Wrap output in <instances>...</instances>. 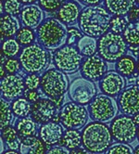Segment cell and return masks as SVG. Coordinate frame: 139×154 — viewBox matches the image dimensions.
Masks as SVG:
<instances>
[{
  "instance_id": "obj_1",
  "label": "cell",
  "mask_w": 139,
  "mask_h": 154,
  "mask_svg": "<svg viewBox=\"0 0 139 154\" xmlns=\"http://www.w3.org/2000/svg\"><path fill=\"white\" fill-rule=\"evenodd\" d=\"M111 14L102 6L86 7L81 12L79 27L85 35L101 37L110 28Z\"/></svg>"
},
{
  "instance_id": "obj_2",
  "label": "cell",
  "mask_w": 139,
  "mask_h": 154,
  "mask_svg": "<svg viewBox=\"0 0 139 154\" xmlns=\"http://www.w3.org/2000/svg\"><path fill=\"white\" fill-rule=\"evenodd\" d=\"M69 32L66 25L59 19L48 18L37 29V40L47 50H58L68 42Z\"/></svg>"
},
{
  "instance_id": "obj_3",
  "label": "cell",
  "mask_w": 139,
  "mask_h": 154,
  "mask_svg": "<svg viewBox=\"0 0 139 154\" xmlns=\"http://www.w3.org/2000/svg\"><path fill=\"white\" fill-rule=\"evenodd\" d=\"M112 142V135L108 125L93 122L85 125L82 132V144L88 152L101 154L107 151Z\"/></svg>"
},
{
  "instance_id": "obj_4",
  "label": "cell",
  "mask_w": 139,
  "mask_h": 154,
  "mask_svg": "<svg viewBox=\"0 0 139 154\" xmlns=\"http://www.w3.org/2000/svg\"><path fill=\"white\" fill-rule=\"evenodd\" d=\"M69 79L66 73L58 69L47 70L41 78V89L56 103L58 108L61 106L63 96L69 90Z\"/></svg>"
},
{
  "instance_id": "obj_5",
  "label": "cell",
  "mask_w": 139,
  "mask_h": 154,
  "mask_svg": "<svg viewBox=\"0 0 139 154\" xmlns=\"http://www.w3.org/2000/svg\"><path fill=\"white\" fill-rule=\"evenodd\" d=\"M20 62L26 72L36 74L47 68L50 62V54L41 45L32 44L21 50Z\"/></svg>"
},
{
  "instance_id": "obj_6",
  "label": "cell",
  "mask_w": 139,
  "mask_h": 154,
  "mask_svg": "<svg viewBox=\"0 0 139 154\" xmlns=\"http://www.w3.org/2000/svg\"><path fill=\"white\" fill-rule=\"evenodd\" d=\"M127 48V43L123 36L113 32H106L98 41V55L109 62L118 61L125 56Z\"/></svg>"
},
{
  "instance_id": "obj_7",
  "label": "cell",
  "mask_w": 139,
  "mask_h": 154,
  "mask_svg": "<svg viewBox=\"0 0 139 154\" xmlns=\"http://www.w3.org/2000/svg\"><path fill=\"white\" fill-rule=\"evenodd\" d=\"M118 113V104L110 96L101 94L95 97L89 104V116L95 122L109 123Z\"/></svg>"
},
{
  "instance_id": "obj_8",
  "label": "cell",
  "mask_w": 139,
  "mask_h": 154,
  "mask_svg": "<svg viewBox=\"0 0 139 154\" xmlns=\"http://www.w3.org/2000/svg\"><path fill=\"white\" fill-rule=\"evenodd\" d=\"M59 119L62 125L67 129H81L87 124L88 112L83 105L68 102L61 109Z\"/></svg>"
},
{
  "instance_id": "obj_9",
  "label": "cell",
  "mask_w": 139,
  "mask_h": 154,
  "mask_svg": "<svg viewBox=\"0 0 139 154\" xmlns=\"http://www.w3.org/2000/svg\"><path fill=\"white\" fill-rule=\"evenodd\" d=\"M82 55L73 46H64L54 54V63L58 70L66 74L76 72L81 66Z\"/></svg>"
},
{
  "instance_id": "obj_10",
  "label": "cell",
  "mask_w": 139,
  "mask_h": 154,
  "mask_svg": "<svg viewBox=\"0 0 139 154\" xmlns=\"http://www.w3.org/2000/svg\"><path fill=\"white\" fill-rule=\"evenodd\" d=\"M68 93L73 102L80 105H86L95 97L98 90L93 81L84 77H79L71 83Z\"/></svg>"
},
{
  "instance_id": "obj_11",
  "label": "cell",
  "mask_w": 139,
  "mask_h": 154,
  "mask_svg": "<svg viewBox=\"0 0 139 154\" xmlns=\"http://www.w3.org/2000/svg\"><path fill=\"white\" fill-rule=\"evenodd\" d=\"M137 128L134 120L127 116L122 115L115 118L110 125V132L112 137L119 143L133 142L137 137Z\"/></svg>"
},
{
  "instance_id": "obj_12",
  "label": "cell",
  "mask_w": 139,
  "mask_h": 154,
  "mask_svg": "<svg viewBox=\"0 0 139 154\" xmlns=\"http://www.w3.org/2000/svg\"><path fill=\"white\" fill-rule=\"evenodd\" d=\"M58 106L51 98H40L32 106V118L39 125H45L51 120H57Z\"/></svg>"
},
{
  "instance_id": "obj_13",
  "label": "cell",
  "mask_w": 139,
  "mask_h": 154,
  "mask_svg": "<svg viewBox=\"0 0 139 154\" xmlns=\"http://www.w3.org/2000/svg\"><path fill=\"white\" fill-rule=\"evenodd\" d=\"M106 60L99 55H93L83 60L81 66V72L84 78L95 82L102 79L108 71Z\"/></svg>"
},
{
  "instance_id": "obj_14",
  "label": "cell",
  "mask_w": 139,
  "mask_h": 154,
  "mask_svg": "<svg viewBox=\"0 0 139 154\" xmlns=\"http://www.w3.org/2000/svg\"><path fill=\"white\" fill-rule=\"evenodd\" d=\"M119 109L127 116L139 114V85L127 87L119 97Z\"/></svg>"
},
{
  "instance_id": "obj_15",
  "label": "cell",
  "mask_w": 139,
  "mask_h": 154,
  "mask_svg": "<svg viewBox=\"0 0 139 154\" xmlns=\"http://www.w3.org/2000/svg\"><path fill=\"white\" fill-rule=\"evenodd\" d=\"M1 95L7 100L19 98L24 91V81L20 74H7L1 79Z\"/></svg>"
},
{
  "instance_id": "obj_16",
  "label": "cell",
  "mask_w": 139,
  "mask_h": 154,
  "mask_svg": "<svg viewBox=\"0 0 139 154\" xmlns=\"http://www.w3.org/2000/svg\"><path fill=\"white\" fill-rule=\"evenodd\" d=\"M126 82L123 76L118 72H107L99 82L100 89L103 94L110 97L119 95L125 87Z\"/></svg>"
},
{
  "instance_id": "obj_17",
  "label": "cell",
  "mask_w": 139,
  "mask_h": 154,
  "mask_svg": "<svg viewBox=\"0 0 139 154\" xmlns=\"http://www.w3.org/2000/svg\"><path fill=\"white\" fill-rule=\"evenodd\" d=\"M20 19L25 27L36 29L44 23L45 11L39 5H27L23 8L20 12Z\"/></svg>"
},
{
  "instance_id": "obj_18",
  "label": "cell",
  "mask_w": 139,
  "mask_h": 154,
  "mask_svg": "<svg viewBox=\"0 0 139 154\" xmlns=\"http://www.w3.org/2000/svg\"><path fill=\"white\" fill-rule=\"evenodd\" d=\"M63 135V128L57 122H48L43 125L39 131L40 138L48 146L58 144L62 139Z\"/></svg>"
},
{
  "instance_id": "obj_19",
  "label": "cell",
  "mask_w": 139,
  "mask_h": 154,
  "mask_svg": "<svg viewBox=\"0 0 139 154\" xmlns=\"http://www.w3.org/2000/svg\"><path fill=\"white\" fill-rule=\"evenodd\" d=\"M81 15V9L77 3L68 1L61 5L57 12L58 19L62 23L66 25L74 24L79 20Z\"/></svg>"
},
{
  "instance_id": "obj_20",
  "label": "cell",
  "mask_w": 139,
  "mask_h": 154,
  "mask_svg": "<svg viewBox=\"0 0 139 154\" xmlns=\"http://www.w3.org/2000/svg\"><path fill=\"white\" fill-rule=\"evenodd\" d=\"M20 154H47V148L41 138L35 136L24 137L20 147Z\"/></svg>"
},
{
  "instance_id": "obj_21",
  "label": "cell",
  "mask_w": 139,
  "mask_h": 154,
  "mask_svg": "<svg viewBox=\"0 0 139 154\" xmlns=\"http://www.w3.org/2000/svg\"><path fill=\"white\" fill-rule=\"evenodd\" d=\"M136 0H105L106 8L114 16H125L135 6Z\"/></svg>"
},
{
  "instance_id": "obj_22",
  "label": "cell",
  "mask_w": 139,
  "mask_h": 154,
  "mask_svg": "<svg viewBox=\"0 0 139 154\" xmlns=\"http://www.w3.org/2000/svg\"><path fill=\"white\" fill-rule=\"evenodd\" d=\"M0 23H1V36L3 37H11L17 35L18 32L20 30V20L13 15H2Z\"/></svg>"
},
{
  "instance_id": "obj_23",
  "label": "cell",
  "mask_w": 139,
  "mask_h": 154,
  "mask_svg": "<svg viewBox=\"0 0 139 154\" xmlns=\"http://www.w3.org/2000/svg\"><path fill=\"white\" fill-rule=\"evenodd\" d=\"M37 123L31 117H23L18 120L16 129L20 137H28L35 136L37 133Z\"/></svg>"
},
{
  "instance_id": "obj_24",
  "label": "cell",
  "mask_w": 139,
  "mask_h": 154,
  "mask_svg": "<svg viewBox=\"0 0 139 154\" xmlns=\"http://www.w3.org/2000/svg\"><path fill=\"white\" fill-rule=\"evenodd\" d=\"M77 48L82 56H93L98 51V41L95 37L83 35L77 43Z\"/></svg>"
},
{
  "instance_id": "obj_25",
  "label": "cell",
  "mask_w": 139,
  "mask_h": 154,
  "mask_svg": "<svg viewBox=\"0 0 139 154\" xmlns=\"http://www.w3.org/2000/svg\"><path fill=\"white\" fill-rule=\"evenodd\" d=\"M2 138L4 139L9 149L17 150L18 149H20L21 139L17 129H14V127L8 126L4 130H2Z\"/></svg>"
},
{
  "instance_id": "obj_26",
  "label": "cell",
  "mask_w": 139,
  "mask_h": 154,
  "mask_svg": "<svg viewBox=\"0 0 139 154\" xmlns=\"http://www.w3.org/2000/svg\"><path fill=\"white\" fill-rule=\"evenodd\" d=\"M135 60L131 56H123L116 63V70L122 76H131L134 73L136 69Z\"/></svg>"
},
{
  "instance_id": "obj_27",
  "label": "cell",
  "mask_w": 139,
  "mask_h": 154,
  "mask_svg": "<svg viewBox=\"0 0 139 154\" xmlns=\"http://www.w3.org/2000/svg\"><path fill=\"white\" fill-rule=\"evenodd\" d=\"M82 142V135L80 132L75 129H68L64 133L61 143L62 145L70 149H74L76 148H79Z\"/></svg>"
},
{
  "instance_id": "obj_28",
  "label": "cell",
  "mask_w": 139,
  "mask_h": 154,
  "mask_svg": "<svg viewBox=\"0 0 139 154\" xmlns=\"http://www.w3.org/2000/svg\"><path fill=\"white\" fill-rule=\"evenodd\" d=\"M122 36L128 45L139 47V21L130 23L123 32Z\"/></svg>"
},
{
  "instance_id": "obj_29",
  "label": "cell",
  "mask_w": 139,
  "mask_h": 154,
  "mask_svg": "<svg viewBox=\"0 0 139 154\" xmlns=\"http://www.w3.org/2000/svg\"><path fill=\"white\" fill-rule=\"evenodd\" d=\"M11 109L16 117L23 118L27 117L30 112H32V105L31 102L26 98L19 97L12 102Z\"/></svg>"
},
{
  "instance_id": "obj_30",
  "label": "cell",
  "mask_w": 139,
  "mask_h": 154,
  "mask_svg": "<svg viewBox=\"0 0 139 154\" xmlns=\"http://www.w3.org/2000/svg\"><path fill=\"white\" fill-rule=\"evenodd\" d=\"M1 130H4L6 127L9 126L11 125L13 121V112L10 107V104L7 100H5L4 97L1 98Z\"/></svg>"
},
{
  "instance_id": "obj_31",
  "label": "cell",
  "mask_w": 139,
  "mask_h": 154,
  "mask_svg": "<svg viewBox=\"0 0 139 154\" xmlns=\"http://www.w3.org/2000/svg\"><path fill=\"white\" fill-rule=\"evenodd\" d=\"M16 40L20 43V45L28 47L32 45V44H35L34 42L35 41V34L33 29L31 28H20V30L16 35Z\"/></svg>"
},
{
  "instance_id": "obj_32",
  "label": "cell",
  "mask_w": 139,
  "mask_h": 154,
  "mask_svg": "<svg viewBox=\"0 0 139 154\" xmlns=\"http://www.w3.org/2000/svg\"><path fill=\"white\" fill-rule=\"evenodd\" d=\"M20 49V43L13 38H8L5 40L2 44V52L7 57L12 58L19 54Z\"/></svg>"
},
{
  "instance_id": "obj_33",
  "label": "cell",
  "mask_w": 139,
  "mask_h": 154,
  "mask_svg": "<svg viewBox=\"0 0 139 154\" xmlns=\"http://www.w3.org/2000/svg\"><path fill=\"white\" fill-rule=\"evenodd\" d=\"M130 23L128 17L124 16H114L110 21V30L116 34H123L126 27Z\"/></svg>"
},
{
  "instance_id": "obj_34",
  "label": "cell",
  "mask_w": 139,
  "mask_h": 154,
  "mask_svg": "<svg viewBox=\"0 0 139 154\" xmlns=\"http://www.w3.org/2000/svg\"><path fill=\"white\" fill-rule=\"evenodd\" d=\"M4 10L6 14L16 16L21 12V3L19 0H6L3 2Z\"/></svg>"
},
{
  "instance_id": "obj_35",
  "label": "cell",
  "mask_w": 139,
  "mask_h": 154,
  "mask_svg": "<svg viewBox=\"0 0 139 154\" xmlns=\"http://www.w3.org/2000/svg\"><path fill=\"white\" fill-rule=\"evenodd\" d=\"M106 154H134V151L129 145L124 143H117L107 150Z\"/></svg>"
},
{
  "instance_id": "obj_36",
  "label": "cell",
  "mask_w": 139,
  "mask_h": 154,
  "mask_svg": "<svg viewBox=\"0 0 139 154\" xmlns=\"http://www.w3.org/2000/svg\"><path fill=\"white\" fill-rule=\"evenodd\" d=\"M38 1L39 6L47 12H52L61 7L63 0H38Z\"/></svg>"
},
{
  "instance_id": "obj_37",
  "label": "cell",
  "mask_w": 139,
  "mask_h": 154,
  "mask_svg": "<svg viewBox=\"0 0 139 154\" xmlns=\"http://www.w3.org/2000/svg\"><path fill=\"white\" fill-rule=\"evenodd\" d=\"M24 84L28 90H35L38 88L39 85H41V79L37 74L29 73L25 77Z\"/></svg>"
},
{
  "instance_id": "obj_38",
  "label": "cell",
  "mask_w": 139,
  "mask_h": 154,
  "mask_svg": "<svg viewBox=\"0 0 139 154\" xmlns=\"http://www.w3.org/2000/svg\"><path fill=\"white\" fill-rule=\"evenodd\" d=\"M5 70L9 73V74H14L20 71V62L16 60V59H8L7 62L4 64Z\"/></svg>"
},
{
  "instance_id": "obj_39",
  "label": "cell",
  "mask_w": 139,
  "mask_h": 154,
  "mask_svg": "<svg viewBox=\"0 0 139 154\" xmlns=\"http://www.w3.org/2000/svg\"><path fill=\"white\" fill-rule=\"evenodd\" d=\"M68 32H69V38H68V42H67L68 46L74 45V43H75L76 39H81L83 37L81 32L77 28L71 27V28L68 29Z\"/></svg>"
},
{
  "instance_id": "obj_40",
  "label": "cell",
  "mask_w": 139,
  "mask_h": 154,
  "mask_svg": "<svg viewBox=\"0 0 139 154\" xmlns=\"http://www.w3.org/2000/svg\"><path fill=\"white\" fill-rule=\"evenodd\" d=\"M25 97L30 102H36L40 100V94L36 92L35 90H28L25 92Z\"/></svg>"
},
{
  "instance_id": "obj_41",
  "label": "cell",
  "mask_w": 139,
  "mask_h": 154,
  "mask_svg": "<svg viewBox=\"0 0 139 154\" xmlns=\"http://www.w3.org/2000/svg\"><path fill=\"white\" fill-rule=\"evenodd\" d=\"M127 17L129 19L130 23H134V21H137V20L139 19V7H134L129 13L127 14Z\"/></svg>"
},
{
  "instance_id": "obj_42",
  "label": "cell",
  "mask_w": 139,
  "mask_h": 154,
  "mask_svg": "<svg viewBox=\"0 0 139 154\" xmlns=\"http://www.w3.org/2000/svg\"><path fill=\"white\" fill-rule=\"evenodd\" d=\"M47 154H70V152H69V150H68L67 148L58 146V147H53V148H51L47 152Z\"/></svg>"
},
{
  "instance_id": "obj_43",
  "label": "cell",
  "mask_w": 139,
  "mask_h": 154,
  "mask_svg": "<svg viewBox=\"0 0 139 154\" xmlns=\"http://www.w3.org/2000/svg\"><path fill=\"white\" fill-rule=\"evenodd\" d=\"M78 1L82 5L90 7V6H98V4H99L102 0H78Z\"/></svg>"
},
{
  "instance_id": "obj_44",
  "label": "cell",
  "mask_w": 139,
  "mask_h": 154,
  "mask_svg": "<svg viewBox=\"0 0 139 154\" xmlns=\"http://www.w3.org/2000/svg\"><path fill=\"white\" fill-rule=\"evenodd\" d=\"M70 154H89L86 149H84L83 148H76L74 149H71Z\"/></svg>"
},
{
  "instance_id": "obj_45",
  "label": "cell",
  "mask_w": 139,
  "mask_h": 154,
  "mask_svg": "<svg viewBox=\"0 0 139 154\" xmlns=\"http://www.w3.org/2000/svg\"><path fill=\"white\" fill-rule=\"evenodd\" d=\"M21 4H25V5H32L33 3L36 2L37 0H19Z\"/></svg>"
},
{
  "instance_id": "obj_46",
  "label": "cell",
  "mask_w": 139,
  "mask_h": 154,
  "mask_svg": "<svg viewBox=\"0 0 139 154\" xmlns=\"http://www.w3.org/2000/svg\"><path fill=\"white\" fill-rule=\"evenodd\" d=\"M7 56L6 55L2 52V54H1V65H3V64H5L6 62H7Z\"/></svg>"
},
{
  "instance_id": "obj_47",
  "label": "cell",
  "mask_w": 139,
  "mask_h": 154,
  "mask_svg": "<svg viewBox=\"0 0 139 154\" xmlns=\"http://www.w3.org/2000/svg\"><path fill=\"white\" fill-rule=\"evenodd\" d=\"M133 120H134V124H135L136 125H139V114L134 115V116L133 117Z\"/></svg>"
},
{
  "instance_id": "obj_48",
  "label": "cell",
  "mask_w": 139,
  "mask_h": 154,
  "mask_svg": "<svg viewBox=\"0 0 139 154\" xmlns=\"http://www.w3.org/2000/svg\"><path fill=\"white\" fill-rule=\"evenodd\" d=\"M3 154H20V153H18L16 150H12V149H9V150H8V151H6V152H4Z\"/></svg>"
},
{
  "instance_id": "obj_49",
  "label": "cell",
  "mask_w": 139,
  "mask_h": 154,
  "mask_svg": "<svg viewBox=\"0 0 139 154\" xmlns=\"http://www.w3.org/2000/svg\"><path fill=\"white\" fill-rule=\"evenodd\" d=\"M4 139L1 137V151H0V152H1L2 154H3V152H4Z\"/></svg>"
},
{
  "instance_id": "obj_50",
  "label": "cell",
  "mask_w": 139,
  "mask_h": 154,
  "mask_svg": "<svg viewBox=\"0 0 139 154\" xmlns=\"http://www.w3.org/2000/svg\"><path fill=\"white\" fill-rule=\"evenodd\" d=\"M0 70H1V77L3 78V77H5V70L3 68V65H1V68H0Z\"/></svg>"
},
{
  "instance_id": "obj_51",
  "label": "cell",
  "mask_w": 139,
  "mask_h": 154,
  "mask_svg": "<svg viewBox=\"0 0 139 154\" xmlns=\"http://www.w3.org/2000/svg\"><path fill=\"white\" fill-rule=\"evenodd\" d=\"M134 154H139V146H137L134 150Z\"/></svg>"
},
{
  "instance_id": "obj_52",
  "label": "cell",
  "mask_w": 139,
  "mask_h": 154,
  "mask_svg": "<svg viewBox=\"0 0 139 154\" xmlns=\"http://www.w3.org/2000/svg\"><path fill=\"white\" fill-rule=\"evenodd\" d=\"M136 70L139 73V58H138V60H137V66H136Z\"/></svg>"
},
{
  "instance_id": "obj_53",
  "label": "cell",
  "mask_w": 139,
  "mask_h": 154,
  "mask_svg": "<svg viewBox=\"0 0 139 154\" xmlns=\"http://www.w3.org/2000/svg\"><path fill=\"white\" fill-rule=\"evenodd\" d=\"M137 139H138V141H139V128H138V130H137Z\"/></svg>"
},
{
  "instance_id": "obj_54",
  "label": "cell",
  "mask_w": 139,
  "mask_h": 154,
  "mask_svg": "<svg viewBox=\"0 0 139 154\" xmlns=\"http://www.w3.org/2000/svg\"><path fill=\"white\" fill-rule=\"evenodd\" d=\"M136 85H139V80H138V81H136Z\"/></svg>"
},
{
  "instance_id": "obj_55",
  "label": "cell",
  "mask_w": 139,
  "mask_h": 154,
  "mask_svg": "<svg viewBox=\"0 0 139 154\" xmlns=\"http://www.w3.org/2000/svg\"><path fill=\"white\" fill-rule=\"evenodd\" d=\"M136 1H137V4L139 5V0H136Z\"/></svg>"
},
{
  "instance_id": "obj_56",
  "label": "cell",
  "mask_w": 139,
  "mask_h": 154,
  "mask_svg": "<svg viewBox=\"0 0 139 154\" xmlns=\"http://www.w3.org/2000/svg\"><path fill=\"white\" fill-rule=\"evenodd\" d=\"M2 1H6V0H2Z\"/></svg>"
}]
</instances>
